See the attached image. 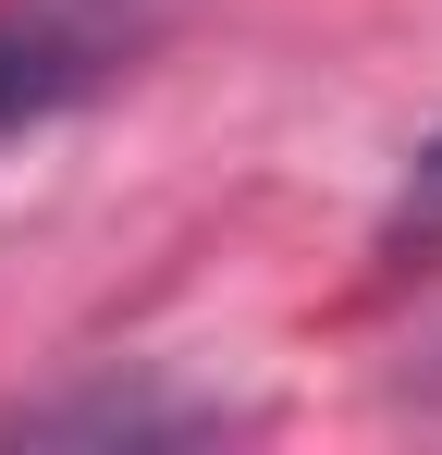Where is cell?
I'll list each match as a JSON object with an SVG mask.
<instances>
[{"label": "cell", "instance_id": "2", "mask_svg": "<svg viewBox=\"0 0 442 455\" xmlns=\"http://www.w3.org/2000/svg\"><path fill=\"white\" fill-rule=\"evenodd\" d=\"M418 222H442V148L418 160Z\"/></svg>", "mask_w": 442, "mask_h": 455}, {"label": "cell", "instance_id": "1", "mask_svg": "<svg viewBox=\"0 0 442 455\" xmlns=\"http://www.w3.org/2000/svg\"><path fill=\"white\" fill-rule=\"evenodd\" d=\"M74 86H86V50H74V37H0V124L50 111Z\"/></svg>", "mask_w": 442, "mask_h": 455}]
</instances>
